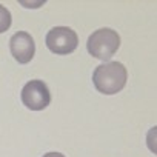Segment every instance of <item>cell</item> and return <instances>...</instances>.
I'll return each mask as SVG.
<instances>
[{"instance_id": "6da1fadb", "label": "cell", "mask_w": 157, "mask_h": 157, "mask_svg": "<svg viewBox=\"0 0 157 157\" xmlns=\"http://www.w3.org/2000/svg\"><path fill=\"white\" fill-rule=\"evenodd\" d=\"M128 80V71L120 62H108L99 65L93 72V83L102 94L113 96L122 91Z\"/></svg>"}, {"instance_id": "7a4b0ae2", "label": "cell", "mask_w": 157, "mask_h": 157, "mask_svg": "<svg viewBox=\"0 0 157 157\" xmlns=\"http://www.w3.org/2000/svg\"><path fill=\"white\" fill-rule=\"evenodd\" d=\"M120 46L119 34L111 28H100L94 31L86 42L88 52L100 60H109Z\"/></svg>"}, {"instance_id": "3957f363", "label": "cell", "mask_w": 157, "mask_h": 157, "mask_svg": "<svg viewBox=\"0 0 157 157\" xmlns=\"http://www.w3.org/2000/svg\"><path fill=\"white\" fill-rule=\"evenodd\" d=\"M45 43H46L48 49L52 51L54 54L65 56V54H71L72 51L77 49L78 37H77L75 31H72L71 28L56 26L48 31V34L45 37Z\"/></svg>"}, {"instance_id": "277c9868", "label": "cell", "mask_w": 157, "mask_h": 157, "mask_svg": "<svg viewBox=\"0 0 157 157\" xmlns=\"http://www.w3.org/2000/svg\"><path fill=\"white\" fill-rule=\"evenodd\" d=\"M22 102L31 111H42L51 103V93L43 80H29L22 90Z\"/></svg>"}, {"instance_id": "5b68a950", "label": "cell", "mask_w": 157, "mask_h": 157, "mask_svg": "<svg viewBox=\"0 0 157 157\" xmlns=\"http://www.w3.org/2000/svg\"><path fill=\"white\" fill-rule=\"evenodd\" d=\"M10 49L17 63H29L36 54V43L29 33L19 31L10 40Z\"/></svg>"}, {"instance_id": "8992f818", "label": "cell", "mask_w": 157, "mask_h": 157, "mask_svg": "<svg viewBox=\"0 0 157 157\" xmlns=\"http://www.w3.org/2000/svg\"><path fill=\"white\" fill-rule=\"evenodd\" d=\"M11 22H13L11 13L3 5H0V34L11 28Z\"/></svg>"}, {"instance_id": "52a82bcc", "label": "cell", "mask_w": 157, "mask_h": 157, "mask_svg": "<svg viewBox=\"0 0 157 157\" xmlns=\"http://www.w3.org/2000/svg\"><path fill=\"white\" fill-rule=\"evenodd\" d=\"M43 157H65L62 152H46Z\"/></svg>"}]
</instances>
